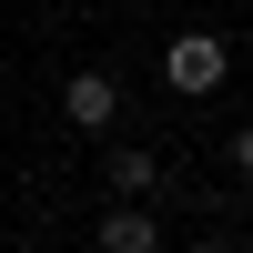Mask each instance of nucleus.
I'll list each match as a JSON object with an SVG mask.
<instances>
[{
    "label": "nucleus",
    "mask_w": 253,
    "mask_h": 253,
    "mask_svg": "<svg viewBox=\"0 0 253 253\" xmlns=\"http://www.w3.org/2000/svg\"><path fill=\"white\" fill-rule=\"evenodd\" d=\"M61 122H71V132H112L122 122V81L101 71V61H81V71L61 81Z\"/></svg>",
    "instance_id": "nucleus-2"
},
{
    "label": "nucleus",
    "mask_w": 253,
    "mask_h": 253,
    "mask_svg": "<svg viewBox=\"0 0 253 253\" xmlns=\"http://www.w3.org/2000/svg\"><path fill=\"white\" fill-rule=\"evenodd\" d=\"M101 182H112V203H142V193L162 182V162L142 152V142H112V162H101Z\"/></svg>",
    "instance_id": "nucleus-4"
},
{
    "label": "nucleus",
    "mask_w": 253,
    "mask_h": 253,
    "mask_svg": "<svg viewBox=\"0 0 253 253\" xmlns=\"http://www.w3.org/2000/svg\"><path fill=\"white\" fill-rule=\"evenodd\" d=\"M233 172L253 182V122H233Z\"/></svg>",
    "instance_id": "nucleus-5"
},
{
    "label": "nucleus",
    "mask_w": 253,
    "mask_h": 253,
    "mask_svg": "<svg viewBox=\"0 0 253 253\" xmlns=\"http://www.w3.org/2000/svg\"><path fill=\"white\" fill-rule=\"evenodd\" d=\"M162 81H172L182 101H213L223 81H233V41H223V31H172V51H162Z\"/></svg>",
    "instance_id": "nucleus-1"
},
{
    "label": "nucleus",
    "mask_w": 253,
    "mask_h": 253,
    "mask_svg": "<svg viewBox=\"0 0 253 253\" xmlns=\"http://www.w3.org/2000/svg\"><path fill=\"white\" fill-rule=\"evenodd\" d=\"M91 243H101V253H162V223L142 213V203H112V213L91 223Z\"/></svg>",
    "instance_id": "nucleus-3"
}]
</instances>
